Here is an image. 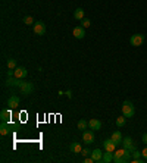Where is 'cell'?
Here are the masks:
<instances>
[{
  "label": "cell",
  "instance_id": "6da1fadb",
  "mask_svg": "<svg viewBox=\"0 0 147 163\" xmlns=\"http://www.w3.org/2000/svg\"><path fill=\"white\" fill-rule=\"evenodd\" d=\"M134 113H135V107H134V104H132L131 101H124L122 104V115L125 116V118H132L134 116Z\"/></svg>",
  "mask_w": 147,
  "mask_h": 163
},
{
  "label": "cell",
  "instance_id": "7a4b0ae2",
  "mask_svg": "<svg viewBox=\"0 0 147 163\" xmlns=\"http://www.w3.org/2000/svg\"><path fill=\"white\" fill-rule=\"evenodd\" d=\"M18 88L22 91V94H24V96H29V94L33 93V90H34V85H33L31 82H25V81H22V79H21Z\"/></svg>",
  "mask_w": 147,
  "mask_h": 163
},
{
  "label": "cell",
  "instance_id": "3957f363",
  "mask_svg": "<svg viewBox=\"0 0 147 163\" xmlns=\"http://www.w3.org/2000/svg\"><path fill=\"white\" fill-rule=\"evenodd\" d=\"M129 43L134 47H140L144 43V35L143 34H134V35H131V38H129Z\"/></svg>",
  "mask_w": 147,
  "mask_h": 163
},
{
  "label": "cell",
  "instance_id": "277c9868",
  "mask_svg": "<svg viewBox=\"0 0 147 163\" xmlns=\"http://www.w3.org/2000/svg\"><path fill=\"white\" fill-rule=\"evenodd\" d=\"M33 29H34V33L37 35H44V33H46V25H44L43 21H37L34 24V27H33Z\"/></svg>",
  "mask_w": 147,
  "mask_h": 163
},
{
  "label": "cell",
  "instance_id": "5b68a950",
  "mask_svg": "<svg viewBox=\"0 0 147 163\" xmlns=\"http://www.w3.org/2000/svg\"><path fill=\"white\" fill-rule=\"evenodd\" d=\"M83 141L85 144H91L94 143V132L93 130H85L83 132Z\"/></svg>",
  "mask_w": 147,
  "mask_h": 163
},
{
  "label": "cell",
  "instance_id": "8992f818",
  "mask_svg": "<svg viewBox=\"0 0 147 163\" xmlns=\"http://www.w3.org/2000/svg\"><path fill=\"white\" fill-rule=\"evenodd\" d=\"M72 34H74V37H75V38L83 40L84 37H85V28H84L83 25H78V27H75V28H74Z\"/></svg>",
  "mask_w": 147,
  "mask_h": 163
},
{
  "label": "cell",
  "instance_id": "52a82bcc",
  "mask_svg": "<svg viewBox=\"0 0 147 163\" xmlns=\"http://www.w3.org/2000/svg\"><path fill=\"white\" fill-rule=\"evenodd\" d=\"M127 153V149H121V150H115L113 153V162L115 163H122V159Z\"/></svg>",
  "mask_w": 147,
  "mask_h": 163
},
{
  "label": "cell",
  "instance_id": "ba28073f",
  "mask_svg": "<svg viewBox=\"0 0 147 163\" xmlns=\"http://www.w3.org/2000/svg\"><path fill=\"white\" fill-rule=\"evenodd\" d=\"M103 147H104V150L106 151H115V149H116V144H115V141H113L112 138H108L103 141Z\"/></svg>",
  "mask_w": 147,
  "mask_h": 163
},
{
  "label": "cell",
  "instance_id": "9c48e42d",
  "mask_svg": "<svg viewBox=\"0 0 147 163\" xmlns=\"http://www.w3.org/2000/svg\"><path fill=\"white\" fill-rule=\"evenodd\" d=\"M122 147L124 149H127V150H129V151L135 150V145H134V141H132L131 137H125V138L122 140Z\"/></svg>",
  "mask_w": 147,
  "mask_h": 163
},
{
  "label": "cell",
  "instance_id": "30bf717a",
  "mask_svg": "<svg viewBox=\"0 0 147 163\" xmlns=\"http://www.w3.org/2000/svg\"><path fill=\"white\" fill-rule=\"evenodd\" d=\"M88 128L93 131H100L102 130V120L99 119H90L88 120Z\"/></svg>",
  "mask_w": 147,
  "mask_h": 163
},
{
  "label": "cell",
  "instance_id": "8fae6325",
  "mask_svg": "<svg viewBox=\"0 0 147 163\" xmlns=\"http://www.w3.org/2000/svg\"><path fill=\"white\" fill-rule=\"evenodd\" d=\"M28 75V71H27V68L24 66H18L15 69V78H19V79H24L25 77Z\"/></svg>",
  "mask_w": 147,
  "mask_h": 163
},
{
  "label": "cell",
  "instance_id": "7c38bea8",
  "mask_svg": "<svg viewBox=\"0 0 147 163\" xmlns=\"http://www.w3.org/2000/svg\"><path fill=\"white\" fill-rule=\"evenodd\" d=\"M8 106H9V109H16L18 106H19V97L18 96H10L8 99Z\"/></svg>",
  "mask_w": 147,
  "mask_h": 163
},
{
  "label": "cell",
  "instance_id": "4fadbf2b",
  "mask_svg": "<svg viewBox=\"0 0 147 163\" xmlns=\"http://www.w3.org/2000/svg\"><path fill=\"white\" fill-rule=\"evenodd\" d=\"M91 157L94 159V162L97 163H102V159H103V151L100 149H94L91 151Z\"/></svg>",
  "mask_w": 147,
  "mask_h": 163
},
{
  "label": "cell",
  "instance_id": "5bb4252c",
  "mask_svg": "<svg viewBox=\"0 0 147 163\" xmlns=\"http://www.w3.org/2000/svg\"><path fill=\"white\" fill-rule=\"evenodd\" d=\"M69 150L75 154H81V151H83V145H81L79 143H71L69 144Z\"/></svg>",
  "mask_w": 147,
  "mask_h": 163
},
{
  "label": "cell",
  "instance_id": "9a60e30c",
  "mask_svg": "<svg viewBox=\"0 0 147 163\" xmlns=\"http://www.w3.org/2000/svg\"><path fill=\"white\" fill-rule=\"evenodd\" d=\"M0 118H2L3 122H9V119L12 118V112H10V109H3V110L0 112Z\"/></svg>",
  "mask_w": 147,
  "mask_h": 163
},
{
  "label": "cell",
  "instance_id": "2e32d148",
  "mask_svg": "<svg viewBox=\"0 0 147 163\" xmlns=\"http://www.w3.org/2000/svg\"><path fill=\"white\" fill-rule=\"evenodd\" d=\"M110 138H112L113 141H115V144H116V145H119V144L122 143L124 137H122V134H121V131H115V132L112 134V137H110Z\"/></svg>",
  "mask_w": 147,
  "mask_h": 163
},
{
  "label": "cell",
  "instance_id": "e0dca14e",
  "mask_svg": "<svg viewBox=\"0 0 147 163\" xmlns=\"http://www.w3.org/2000/svg\"><path fill=\"white\" fill-rule=\"evenodd\" d=\"M110 162H113V153L112 151H106V153H103L102 163H110Z\"/></svg>",
  "mask_w": 147,
  "mask_h": 163
},
{
  "label": "cell",
  "instance_id": "ac0fdd59",
  "mask_svg": "<svg viewBox=\"0 0 147 163\" xmlns=\"http://www.w3.org/2000/svg\"><path fill=\"white\" fill-rule=\"evenodd\" d=\"M10 131V126L8 122H2V125H0V134L2 135H8Z\"/></svg>",
  "mask_w": 147,
  "mask_h": 163
},
{
  "label": "cell",
  "instance_id": "d6986e66",
  "mask_svg": "<svg viewBox=\"0 0 147 163\" xmlns=\"http://www.w3.org/2000/svg\"><path fill=\"white\" fill-rule=\"evenodd\" d=\"M74 18H75L77 21H83L84 19V10L81 9V8L75 9V12H74Z\"/></svg>",
  "mask_w": 147,
  "mask_h": 163
},
{
  "label": "cell",
  "instance_id": "ffe728a7",
  "mask_svg": "<svg viewBox=\"0 0 147 163\" xmlns=\"http://www.w3.org/2000/svg\"><path fill=\"white\" fill-rule=\"evenodd\" d=\"M19 78H15V79H12V78H8V81H6V85L8 87H18L19 85Z\"/></svg>",
  "mask_w": 147,
  "mask_h": 163
},
{
  "label": "cell",
  "instance_id": "44dd1931",
  "mask_svg": "<svg viewBox=\"0 0 147 163\" xmlns=\"http://www.w3.org/2000/svg\"><path fill=\"white\" fill-rule=\"evenodd\" d=\"M125 120H127V118H125V116H119V118H116V120H115V122H116V126H119V128H122L124 125H125Z\"/></svg>",
  "mask_w": 147,
  "mask_h": 163
},
{
  "label": "cell",
  "instance_id": "7402d4cb",
  "mask_svg": "<svg viewBox=\"0 0 147 163\" xmlns=\"http://www.w3.org/2000/svg\"><path fill=\"white\" fill-rule=\"evenodd\" d=\"M6 65H8V69H16V59H8V62H6Z\"/></svg>",
  "mask_w": 147,
  "mask_h": 163
},
{
  "label": "cell",
  "instance_id": "603a6c76",
  "mask_svg": "<svg viewBox=\"0 0 147 163\" xmlns=\"http://www.w3.org/2000/svg\"><path fill=\"white\" fill-rule=\"evenodd\" d=\"M88 128V122L85 119H81L78 122V130H81V131H85Z\"/></svg>",
  "mask_w": 147,
  "mask_h": 163
},
{
  "label": "cell",
  "instance_id": "cb8c5ba5",
  "mask_svg": "<svg viewBox=\"0 0 147 163\" xmlns=\"http://www.w3.org/2000/svg\"><path fill=\"white\" fill-rule=\"evenodd\" d=\"M24 24L25 25H33V24H35V22H34V19H33V16H25Z\"/></svg>",
  "mask_w": 147,
  "mask_h": 163
},
{
  "label": "cell",
  "instance_id": "d4e9b609",
  "mask_svg": "<svg viewBox=\"0 0 147 163\" xmlns=\"http://www.w3.org/2000/svg\"><path fill=\"white\" fill-rule=\"evenodd\" d=\"M132 159H140V157H143V156H141V151H138V150L137 149H135V150H132Z\"/></svg>",
  "mask_w": 147,
  "mask_h": 163
},
{
  "label": "cell",
  "instance_id": "484cf974",
  "mask_svg": "<svg viewBox=\"0 0 147 163\" xmlns=\"http://www.w3.org/2000/svg\"><path fill=\"white\" fill-rule=\"evenodd\" d=\"M81 25H83L84 28H88V27L91 25V21H90V19H87V18H84V19L81 21Z\"/></svg>",
  "mask_w": 147,
  "mask_h": 163
},
{
  "label": "cell",
  "instance_id": "4316f807",
  "mask_svg": "<svg viewBox=\"0 0 147 163\" xmlns=\"http://www.w3.org/2000/svg\"><path fill=\"white\" fill-rule=\"evenodd\" d=\"M81 154H83V156H88V154H91V151H90V150H88V149H83Z\"/></svg>",
  "mask_w": 147,
  "mask_h": 163
},
{
  "label": "cell",
  "instance_id": "83f0119b",
  "mask_svg": "<svg viewBox=\"0 0 147 163\" xmlns=\"http://www.w3.org/2000/svg\"><path fill=\"white\" fill-rule=\"evenodd\" d=\"M141 156H143V157H144V159H146V160H147V147H146V149H144V150H141Z\"/></svg>",
  "mask_w": 147,
  "mask_h": 163
},
{
  "label": "cell",
  "instance_id": "f1b7e54d",
  "mask_svg": "<svg viewBox=\"0 0 147 163\" xmlns=\"http://www.w3.org/2000/svg\"><path fill=\"white\" fill-rule=\"evenodd\" d=\"M84 162H85V163H93L94 159L93 157H85V159H84Z\"/></svg>",
  "mask_w": 147,
  "mask_h": 163
},
{
  "label": "cell",
  "instance_id": "f546056e",
  "mask_svg": "<svg viewBox=\"0 0 147 163\" xmlns=\"http://www.w3.org/2000/svg\"><path fill=\"white\" fill-rule=\"evenodd\" d=\"M141 141H143V143H144V144H146V145H147V132H146V134H144V135H143Z\"/></svg>",
  "mask_w": 147,
  "mask_h": 163
},
{
  "label": "cell",
  "instance_id": "4dcf8cb0",
  "mask_svg": "<svg viewBox=\"0 0 147 163\" xmlns=\"http://www.w3.org/2000/svg\"><path fill=\"white\" fill-rule=\"evenodd\" d=\"M65 94H66V96H68L69 99H71V97H72V93H71V91H66V93H65Z\"/></svg>",
  "mask_w": 147,
  "mask_h": 163
}]
</instances>
